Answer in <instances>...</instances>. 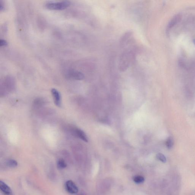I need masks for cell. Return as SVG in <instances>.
I'll return each mask as SVG.
<instances>
[{"mask_svg": "<svg viewBox=\"0 0 195 195\" xmlns=\"http://www.w3.org/2000/svg\"><path fill=\"white\" fill-rule=\"evenodd\" d=\"M7 166L10 167H15L18 165V163L15 160L10 159L7 162Z\"/></svg>", "mask_w": 195, "mask_h": 195, "instance_id": "11", "label": "cell"}, {"mask_svg": "<svg viewBox=\"0 0 195 195\" xmlns=\"http://www.w3.org/2000/svg\"><path fill=\"white\" fill-rule=\"evenodd\" d=\"M181 18H182V16L180 14H177L174 16L168 24L167 27V30H169L170 29L173 27L175 25L177 22H179L181 19Z\"/></svg>", "mask_w": 195, "mask_h": 195, "instance_id": "5", "label": "cell"}, {"mask_svg": "<svg viewBox=\"0 0 195 195\" xmlns=\"http://www.w3.org/2000/svg\"><path fill=\"white\" fill-rule=\"evenodd\" d=\"M65 187L67 191L72 194H75L78 192V187L72 181L68 180L66 182Z\"/></svg>", "mask_w": 195, "mask_h": 195, "instance_id": "2", "label": "cell"}, {"mask_svg": "<svg viewBox=\"0 0 195 195\" xmlns=\"http://www.w3.org/2000/svg\"><path fill=\"white\" fill-rule=\"evenodd\" d=\"M57 167L60 169L65 168L67 167V164L64 160L62 159L58 160L57 162Z\"/></svg>", "mask_w": 195, "mask_h": 195, "instance_id": "8", "label": "cell"}, {"mask_svg": "<svg viewBox=\"0 0 195 195\" xmlns=\"http://www.w3.org/2000/svg\"><path fill=\"white\" fill-rule=\"evenodd\" d=\"M52 92L53 96L54 101L56 105L58 107H60L61 105V95L59 92L56 89H52Z\"/></svg>", "mask_w": 195, "mask_h": 195, "instance_id": "3", "label": "cell"}, {"mask_svg": "<svg viewBox=\"0 0 195 195\" xmlns=\"http://www.w3.org/2000/svg\"><path fill=\"white\" fill-rule=\"evenodd\" d=\"M7 45V41L4 39H1L0 41V45L1 46H6Z\"/></svg>", "mask_w": 195, "mask_h": 195, "instance_id": "13", "label": "cell"}, {"mask_svg": "<svg viewBox=\"0 0 195 195\" xmlns=\"http://www.w3.org/2000/svg\"><path fill=\"white\" fill-rule=\"evenodd\" d=\"M71 75V77L76 80H81L83 79L84 78V75L78 71H73Z\"/></svg>", "mask_w": 195, "mask_h": 195, "instance_id": "7", "label": "cell"}, {"mask_svg": "<svg viewBox=\"0 0 195 195\" xmlns=\"http://www.w3.org/2000/svg\"><path fill=\"white\" fill-rule=\"evenodd\" d=\"M156 158H157V159L159 160V161L163 162V163H166V161H167V159H166V156L162 154H157V155H156Z\"/></svg>", "mask_w": 195, "mask_h": 195, "instance_id": "12", "label": "cell"}, {"mask_svg": "<svg viewBox=\"0 0 195 195\" xmlns=\"http://www.w3.org/2000/svg\"><path fill=\"white\" fill-rule=\"evenodd\" d=\"M194 44H195V39L194 40Z\"/></svg>", "mask_w": 195, "mask_h": 195, "instance_id": "14", "label": "cell"}, {"mask_svg": "<svg viewBox=\"0 0 195 195\" xmlns=\"http://www.w3.org/2000/svg\"><path fill=\"white\" fill-rule=\"evenodd\" d=\"M174 145V140L173 137H170L167 139L166 142V145L168 149H171L173 147Z\"/></svg>", "mask_w": 195, "mask_h": 195, "instance_id": "10", "label": "cell"}, {"mask_svg": "<svg viewBox=\"0 0 195 195\" xmlns=\"http://www.w3.org/2000/svg\"><path fill=\"white\" fill-rule=\"evenodd\" d=\"M0 189L5 195H12V190L4 182L0 181Z\"/></svg>", "mask_w": 195, "mask_h": 195, "instance_id": "4", "label": "cell"}, {"mask_svg": "<svg viewBox=\"0 0 195 195\" xmlns=\"http://www.w3.org/2000/svg\"><path fill=\"white\" fill-rule=\"evenodd\" d=\"M133 180L137 184L142 183L144 181V178L141 176H136L133 177Z\"/></svg>", "mask_w": 195, "mask_h": 195, "instance_id": "9", "label": "cell"}, {"mask_svg": "<svg viewBox=\"0 0 195 195\" xmlns=\"http://www.w3.org/2000/svg\"><path fill=\"white\" fill-rule=\"evenodd\" d=\"M68 1L58 2H49L46 4V7L49 9L60 11L65 9L69 6Z\"/></svg>", "mask_w": 195, "mask_h": 195, "instance_id": "1", "label": "cell"}, {"mask_svg": "<svg viewBox=\"0 0 195 195\" xmlns=\"http://www.w3.org/2000/svg\"><path fill=\"white\" fill-rule=\"evenodd\" d=\"M74 132L77 137H78L84 142H88V140L87 136L82 130L76 128L75 129Z\"/></svg>", "mask_w": 195, "mask_h": 195, "instance_id": "6", "label": "cell"}]
</instances>
